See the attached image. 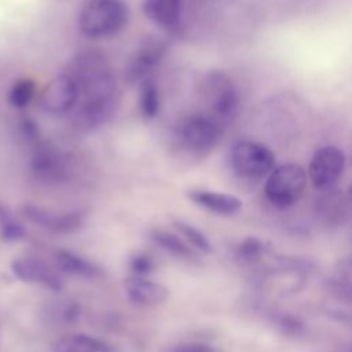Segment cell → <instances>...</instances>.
Here are the masks:
<instances>
[{
	"mask_svg": "<svg viewBox=\"0 0 352 352\" xmlns=\"http://www.w3.org/2000/svg\"><path fill=\"white\" fill-rule=\"evenodd\" d=\"M11 271L22 282L41 285L54 292H59L63 286L58 270L37 257H18L12 260Z\"/></svg>",
	"mask_w": 352,
	"mask_h": 352,
	"instance_id": "7c38bea8",
	"label": "cell"
},
{
	"mask_svg": "<svg viewBox=\"0 0 352 352\" xmlns=\"http://www.w3.org/2000/svg\"><path fill=\"white\" fill-rule=\"evenodd\" d=\"M25 227L16 221L7 206L0 204V236L6 242H16L25 236Z\"/></svg>",
	"mask_w": 352,
	"mask_h": 352,
	"instance_id": "d4e9b609",
	"label": "cell"
},
{
	"mask_svg": "<svg viewBox=\"0 0 352 352\" xmlns=\"http://www.w3.org/2000/svg\"><path fill=\"white\" fill-rule=\"evenodd\" d=\"M173 227L184 236L186 241L190 242L191 246H194L197 250L202 253H212L213 246L209 238L197 227H194L190 223H186L183 220H173Z\"/></svg>",
	"mask_w": 352,
	"mask_h": 352,
	"instance_id": "cb8c5ba5",
	"label": "cell"
},
{
	"mask_svg": "<svg viewBox=\"0 0 352 352\" xmlns=\"http://www.w3.org/2000/svg\"><path fill=\"white\" fill-rule=\"evenodd\" d=\"M132 276H147L154 270V261L147 253H136L128 263Z\"/></svg>",
	"mask_w": 352,
	"mask_h": 352,
	"instance_id": "484cf974",
	"label": "cell"
},
{
	"mask_svg": "<svg viewBox=\"0 0 352 352\" xmlns=\"http://www.w3.org/2000/svg\"><path fill=\"white\" fill-rule=\"evenodd\" d=\"M188 198L198 206L220 216H231L242 209V201L227 192L194 188L188 191Z\"/></svg>",
	"mask_w": 352,
	"mask_h": 352,
	"instance_id": "5bb4252c",
	"label": "cell"
},
{
	"mask_svg": "<svg viewBox=\"0 0 352 352\" xmlns=\"http://www.w3.org/2000/svg\"><path fill=\"white\" fill-rule=\"evenodd\" d=\"M270 249H271L270 242L257 236H248L238 245L235 250V256L241 264L250 265L264 258L265 254L270 253Z\"/></svg>",
	"mask_w": 352,
	"mask_h": 352,
	"instance_id": "44dd1931",
	"label": "cell"
},
{
	"mask_svg": "<svg viewBox=\"0 0 352 352\" xmlns=\"http://www.w3.org/2000/svg\"><path fill=\"white\" fill-rule=\"evenodd\" d=\"M66 73L78 89L74 126L81 132L98 129L111 118L120 102L117 77L109 58L95 48L81 50L72 58Z\"/></svg>",
	"mask_w": 352,
	"mask_h": 352,
	"instance_id": "6da1fadb",
	"label": "cell"
},
{
	"mask_svg": "<svg viewBox=\"0 0 352 352\" xmlns=\"http://www.w3.org/2000/svg\"><path fill=\"white\" fill-rule=\"evenodd\" d=\"M54 263L58 271L72 276L92 279L100 275V268L95 263L70 250H65V249L56 250L54 253Z\"/></svg>",
	"mask_w": 352,
	"mask_h": 352,
	"instance_id": "2e32d148",
	"label": "cell"
},
{
	"mask_svg": "<svg viewBox=\"0 0 352 352\" xmlns=\"http://www.w3.org/2000/svg\"><path fill=\"white\" fill-rule=\"evenodd\" d=\"M307 182V170L301 165L294 162L282 164L267 175L264 186L265 198L272 206L287 209L300 201Z\"/></svg>",
	"mask_w": 352,
	"mask_h": 352,
	"instance_id": "5b68a950",
	"label": "cell"
},
{
	"mask_svg": "<svg viewBox=\"0 0 352 352\" xmlns=\"http://www.w3.org/2000/svg\"><path fill=\"white\" fill-rule=\"evenodd\" d=\"M226 128L206 113L184 117L175 131L176 143L194 157L208 155L221 140Z\"/></svg>",
	"mask_w": 352,
	"mask_h": 352,
	"instance_id": "3957f363",
	"label": "cell"
},
{
	"mask_svg": "<svg viewBox=\"0 0 352 352\" xmlns=\"http://www.w3.org/2000/svg\"><path fill=\"white\" fill-rule=\"evenodd\" d=\"M169 51L168 40L160 36L144 37L136 52L131 56L125 67V80L129 84L142 82L164 60Z\"/></svg>",
	"mask_w": 352,
	"mask_h": 352,
	"instance_id": "9c48e42d",
	"label": "cell"
},
{
	"mask_svg": "<svg viewBox=\"0 0 352 352\" xmlns=\"http://www.w3.org/2000/svg\"><path fill=\"white\" fill-rule=\"evenodd\" d=\"M81 307L73 300H59L45 308V319L55 326H69L80 318Z\"/></svg>",
	"mask_w": 352,
	"mask_h": 352,
	"instance_id": "d6986e66",
	"label": "cell"
},
{
	"mask_svg": "<svg viewBox=\"0 0 352 352\" xmlns=\"http://www.w3.org/2000/svg\"><path fill=\"white\" fill-rule=\"evenodd\" d=\"M129 10L122 0H87L78 14V29L88 38H106L128 23Z\"/></svg>",
	"mask_w": 352,
	"mask_h": 352,
	"instance_id": "7a4b0ae2",
	"label": "cell"
},
{
	"mask_svg": "<svg viewBox=\"0 0 352 352\" xmlns=\"http://www.w3.org/2000/svg\"><path fill=\"white\" fill-rule=\"evenodd\" d=\"M161 106L160 99V89L157 82L147 77L140 82V91H139V110L142 117L146 120H153L157 117Z\"/></svg>",
	"mask_w": 352,
	"mask_h": 352,
	"instance_id": "ffe728a7",
	"label": "cell"
},
{
	"mask_svg": "<svg viewBox=\"0 0 352 352\" xmlns=\"http://www.w3.org/2000/svg\"><path fill=\"white\" fill-rule=\"evenodd\" d=\"M78 100V89L67 73L52 77L38 95L40 109L51 116H62L72 111Z\"/></svg>",
	"mask_w": 352,
	"mask_h": 352,
	"instance_id": "30bf717a",
	"label": "cell"
},
{
	"mask_svg": "<svg viewBox=\"0 0 352 352\" xmlns=\"http://www.w3.org/2000/svg\"><path fill=\"white\" fill-rule=\"evenodd\" d=\"M22 213L33 224L56 234H70L78 231L87 219V210L82 209L58 213L34 204L23 205Z\"/></svg>",
	"mask_w": 352,
	"mask_h": 352,
	"instance_id": "8fae6325",
	"label": "cell"
},
{
	"mask_svg": "<svg viewBox=\"0 0 352 352\" xmlns=\"http://www.w3.org/2000/svg\"><path fill=\"white\" fill-rule=\"evenodd\" d=\"M30 170L40 183L51 186L67 182L72 172L65 153L50 142L43 140L34 144L30 158Z\"/></svg>",
	"mask_w": 352,
	"mask_h": 352,
	"instance_id": "52a82bcc",
	"label": "cell"
},
{
	"mask_svg": "<svg viewBox=\"0 0 352 352\" xmlns=\"http://www.w3.org/2000/svg\"><path fill=\"white\" fill-rule=\"evenodd\" d=\"M19 131H21V135L23 136V139L28 140L29 143L36 144L41 140L40 139V128L33 118H29V117L22 118L19 121Z\"/></svg>",
	"mask_w": 352,
	"mask_h": 352,
	"instance_id": "4316f807",
	"label": "cell"
},
{
	"mask_svg": "<svg viewBox=\"0 0 352 352\" xmlns=\"http://www.w3.org/2000/svg\"><path fill=\"white\" fill-rule=\"evenodd\" d=\"M151 241L158 245L161 249L166 250L169 254H172L176 258L184 260V261H197V253L191 249L190 245L184 239H182L179 235L165 231V230H153L150 232Z\"/></svg>",
	"mask_w": 352,
	"mask_h": 352,
	"instance_id": "ac0fdd59",
	"label": "cell"
},
{
	"mask_svg": "<svg viewBox=\"0 0 352 352\" xmlns=\"http://www.w3.org/2000/svg\"><path fill=\"white\" fill-rule=\"evenodd\" d=\"M228 161L232 172L246 180H256L267 177L275 168V154L264 143L241 139L232 143Z\"/></svg>",
	"mask_w": 352,
	"mask_h": 352,
	"instance_id": "8992f818",
	"label": "cell"
},
{
	"mask_svg": "<svg viewBox=\"0 0 352 352\" xmlns=\"http://www.w3.org/2000/svg\"><path fill=\"white\" fill-rule=\"evenodd\" d=\"M142 10L153 23L172 32L180 25L183 0H143Z\"/></svg>",
	"mask_w": 352,
	"mask_h": 352,
	"instance_id": "9a60e30c",
	"label": "cell"
},
{
	"mask_svg": "<svg viewBox=\"0 0 352 352\" xmlns=\"http://www.w3.org/2000/svg\"><path fill=\"white\" fill-rule=\"evenodd\" d=\"M168 352H220L213 345L205 342H182L169 348Z\"/></svg>",
	"mask_w": 352,
	"mask_h": 352,
	"instance_id": "83f0119b",
	"label": "cell"
},
{
	"mask_svg": "<svg viewBox=\"0 0 352 352\" xmlns=\"http://www.w3.org/2000/svg\"><path fill=\"white\" fill-rule=\"evenodd\" d=\"M36 94V84L32 78H21L8 91V103L14 109H25Z\"/></svg>",
	"mask_w": 352,
	"mask_h": 352,
	"instance_id": "603a6c76",
	"label": "cell"
},
{
	"mask_svg": "<svg viewBox=\"0 0 352 352\" xmlns=\"http://www.w3.org/2000/svg\"><path fill=\"white\" fill-rule=\"evenodd\" d=\"M201 95L208 106L206 114L227 128L239 109V94L232 78L221 70L209 72L202 80Z\"/></svg>",
	"mask_w": 352,
	"mask_h": 352,
	"instance_id": "277c9868",
	"label": "cell"
},
{
	"mask_svg": "<svg viewBox=\"0 0 352 352\" xmlns=\"http://www.w3.org/2000/svg\"><path fill=\"white\" fill-rule=\"evenodd\" d=\"M346 165L344 151L337 146H322L311 157L307 176L319 191L334 188Z\"/></svg>",
	"mask_w": 352,
	"mask_h": 352,
	"instance_id": "ba28073f",
	"label": "cell"
},
{
	"mask_svg": "<svg viewBox=\"0 0 352 352\" xmlns=\"http://www.w3.org/2000/svg\"><path fill=\"white\" fill-rule=\"evenodd\" d=\"M125 294L133 305L155 307L166 301L169 290L165 285L147 276H131L125 282Z\"/></svg>",
	"mask_w": 352,
	"mask_h": 352,
	"instance_id": "4fadbf2b",
	"label": "cell"
},
{
	"mask_svg": "<svg viewBox=\"0 0 352 352\" xmlns=\"http://www.w3.org/2000/svg\"><path fill=\"white\" fill-rule=\"evenodd\" d=\"M324 195L318 201V213L327 221L331 223L334 220H340L344 216L345 210V201L340 191L334 188L322 191Z\"/></svg>",
	"mask_w": 352,
	"mask_h": 352,
	"instance_id": "7402d4cb",
	"label": "cell"
},
{
	"mask_svg": "<svg viewBox=\"0 0 352 352\" xmlns=\"http://www.w3.org/2000/svg\"><path fill=\"white\" fill-rule=\"evenodd\" d=\"M54 352H117L116 348L92 336L73 333L65 334L54 341L52 344Z\"/></svg>",
	"mask_w": 352,
	"mask_h": 352,
	"instance_id": "e0dca14e",
	"label": "cell"
}]
</instances>
